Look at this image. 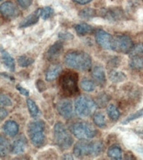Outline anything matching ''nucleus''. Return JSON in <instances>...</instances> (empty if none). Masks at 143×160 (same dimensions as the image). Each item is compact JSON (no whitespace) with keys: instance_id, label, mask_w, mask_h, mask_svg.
<instances>
[{"instance_id":"nucleus-26","label":"nucleus","mask_w":143,"mask_h":160,"mask_svg":"<svg viewBox=\"0 0 143 160\" xmlns=\"http://www.w3.org/2000/svg\"><path fill=\"white\" fill-rule=\"evenodd\" d=\"M80 88L85 92H92L95 89V83L91 80L84 78L80 82Z\"/></svg>"},{"instance_id":"nucleus-41","label":"nucleus","mask_w":143,"mask_h":160,"mask_svg":"<svg viewBox=\"0 0 143 160\" xmlns=\"http://www.w3.org/2000/svg\"><path fill=\"white\" fill-rule=\"evenodd\" d=\"M73 1H75V2H77L79 4L84 5V4H87L89 2H90L92 0H73Z\"/></svg>"},{"instance_id":"nucleus-21","label":"nucleus","mask_w":143,"mask_h":160,"mask_svg":"<svg viewBox=\"0 0 143 160\" xmlns=\"http://www.w3.org/2000/svg\"><path fill=\"white\" fill-rule=\"evenodd\" d=\"M130 67L132 69L140 70L143 68V57L142 56H132L130 57L129 62Z\"/></svg>"},{"instance_id":"nucleus-10","label":"nucleus","mask_w":143,"mask_h":160,"mask_svg":"<svg viewBox=\"0 0 143 160\" xmlns=\"http://www.w3.org/2000/svg\"><path fill=\"white\" fill-rule=\"evenodd\" d=\"M113 37L104 30L100 29L95 32V41L100 47L105 49H111Z\"/></svg>"},{"instance_id":"nucleus-43","label":"nucleus","mask_w":143,"mask_h":160,"mask_svg":"<svg viewBox=\"0 0 143 160\" xmlns=\"http://www.w3.org/2000/svg\"><path fill=\"white\" fill-rule=\"evenodd\" d=\"M142 1H143V0H142Z\"/></svg>"},{"instance_id":"nucleus-30","label":"nucleus","mask_w":143,"mask_h":160,"mask_svg":"<svg viewBox=\"0 0 143 160\" xmlns=\"http://www.w3.org/2000/svg\"><path fill=\"white\" fill-rule=\"evenodd\" d=\"M143 54V43L139 42L137 44L134 45L132 49L130 52V56H141Z\"/></svg>"},{"instance_id":"nucleus-4","label":"nucleus","mask_w":143,"mask_h":160,"mask_svg":"<svg viewBox=\"0 0 143 160\" xmlns=\"http://www.w3.org/2000/svg\"><path fill=\"white\" fill-rule=\"evenodd\" d=\"M45 122L42 120H34L30 122L28 127V133L31 142L35 147L40 148L45 143Z\"/></svg>"},{"instance_id":"nucleus-24","label":"nucleus","mask_w":143,"mask_h":160,"mask_svg":"<svg viewBox=\"0 0 143 160\" xmlns=\"http://www.w3.org/2000/svg\"><path fill=\"white\" fill-rule=\"evenodd\" d=\"M26 102H27V106L30 112V115L33 118H37L38 116H40V111L39 109V108H38L37 104L34 102V100L28 98Z\"/></svg>"},{"instance_id":"nucleus-8","label":"nucleus","mask_w":143,"mask_h":160,"mask_svg":"<svg viewBox=\"0 0 143 160\" xmlns=\"http://www.w3.org/2000/svg\"><path fill=\"white\" fill-rule=\"evenodd\" d=\"M78 76L75 72H65L60 78V84L66 93L73 95L78 92Z\"/></svg>"},{"instance_id":"nucleus-39","label":"nucleus","mask_w":143,"mask_h":160,"mask_svg":"<svg viewBox=\"0 0 143 160\" xmlns=\"http://www.w3.org/2000/svg\"><path fill=\"white\" fill-rule=\"evenodd\" d=\"M36 85H37V88L38 89H39V91H40V92H42V91H44V90L46 88V86H45V82H43V81H41V80H39L37 82V83H36Z\"/></svg>"},{"instance_id":"nucleus-17","label":"nucleus","mask_w":143,"mask_h":160,"mask_svg":"<svg viewBox=\"0 0 143 160\" xmlns=\"http://www.w3.org/2000/svg\"><path fill=\"white\" fill-rule=\"evenodd\" d=\"M26 141L25 139H22V138H18L13 142L11 145V149L10 152H12L13 154H20L24 152L26 149Z\"/></svg>"},{"instance_id":"nucleus-12","label":"nucleus","mask_w":143,"mask_h":160,"mask_svg":"<svg viewBox=\"0 0 143 160\" xmlns=\"http://www.w3.org/2000/svg\"><path fill=\"white\" fill-rule=\"evenodd\" d=\"M41 11H42V8H38L36 11H34V12H32L31 14L29 15L28 17L25 18L24 19L20 22L19 27L27 28L35 24V23L39 21L40 18L41 17Z\"/></svg>"},{"instance_id":"nucleus-32","label":"nucleus","mask_w":143,"mask_h":160,"mask_svg":"<svg viewBox=\"0 0 143 160\" xmlns=\"http://www.w3.org/2000/svg\"><path fill=\"white\" fill-rule=\"evenodd\" d=\"M53 14H54V10H53L52 8L50 7V6H47V7L42 8V11H41V18H42L44 20L48 19V18L51 17Z\"/></svg>"},{"instance_id":"nucleus-34","label":"nucleus","mask_w":143,"mask_h":160,"mask_svg":"<svg viewBox=\"0 0 143 160\" xmlns=\"http://www.w3.org/2000/svg\"><path fill=\"white\" fill-rule=\"evenodd\" d=\"M0 102H1L2 106H7V107L12 106L13 104L11 99L5 94H1V96H0Z\"/></svg>"},{"instance_id":"nucleus-9","label":"nucleus","mask_w":143,"mask_h":160,"mask_svg":"<svg viewBox=\"0 0 143 160\" xmlns=\"http://www.w3.org/2000/svg\"><path fill=\"white\" fill-rule=\"evenodd\" d=\"M56 108L59 114L65 119H70L72 118L74 112H73V103L70 100H60L56 105Z\"/></svg>"},{"instance_id":"nucleus-31","label":"nucleus","mask_w":143,"mask_h":160,"mask_svg":"<svg viewBox=\"0 0 143 160\" xmlns=\"http://www.w3.org/2000/svg\"><path fill=\"white\" fill-rule=\"evenodd\" d=\"M141 117H143V109L139 110L137 112H134V113H132L131 115H130L129 117L126 118L123 121L122 123L123 124H127L128 122H131L133 120L137 119V118H140Z\"/></svg>"},{"instance_id":"nucleus-5","label":"nucleus","mask_w":143,"mask_h":160,"mask_svg":"<svg viewBox=\"0 0 143 160\" xmlns=\"http://www.w3.org/2000/svg\"><path fill=\"white\" fill-rule=\"evenodd\" d=\"M55 143L61 149H67L73 144V138L62 122H56L54 127Z\"/></svg>"},{"instance_id":"nucleus-28","label":"nucleus","mask_w":143,"mask_h":160,"mask_svg":"<svg viewBox=\"0 0 143 160\" xmlns=\"http://www.w3.org/2000/svg\"><path fill=\"white\" fill-rule=\"evenodd\" d=\"M80 16L85 19H90L96 16V11L90 8H85L80 11Z\"/></svg>"},{"instance_id":"nucleus-27","label":"nucleus","mask_w":143,"mask_h":160,"mask_svg":"<svg viewBox=\"0 0 143 160\" xmlns=\"http://www.w3.org/2000/svg\"><path fill=\"white\" fill-rule=\"evenodd\" d=\"M107 114L111 120H117L120 117V112L117 109V108L115 107V105L110 104L107 107L106 109Z\"/></svg>"},{"instance_id":"nucleus-2","label":"nucleus","mask_w":143,"mask_h":160,"mask_svg":"<svg viewBox=\"0 0 143 160\" xmlns=\"http://www.w3.org/2000/svg\"><path fill=\"white\" fill-rule=\"evenodd\" d=\"M65 63L75 69L86 71L91 67L92 60L90 55L85 52H71L65 57Z\"/></svg>"},{"instance_id":"nucleus-7","label":"nucleus","mask_w":143,"mask_h":160,"mask_svg":"<svg viewBox=\"0 0 143 160\" xmlns=\"http://www.w3.org/2000/svg\"><path fill=\"white\" fill-rule=\"evenodd\" d=\"M134 47L131 38L125 34H118L113 37L111 49L121 53H130Z\"/></svg>"},{"instance_id":"nucleus-14","label":"nucleus","mask_w":143,"mask_h":160,"mask_svg":"<svg viewBox=\"0 0 143 160\" xmlns=\"http://www.w3.org/2000/svg\"><path fill=\"white\" fill-rule=\"evenodd\" d=\"M3 131L9 137H15L19 132V125L13 120H8L3 125Z\"/></svg>"},{"instance_id":"nucleus-25","label":"nucleus","mask_w":143,"mask_h":160,"mask_svg":"<svg viewBox=\"0 0 143 160\" xmlns=\"http://www.w3.org/2000/svg\"><path fill=\"white\" fill-rule=\"evenodd\" d=\"M95 124L99 128H105L106 126V120H105V115L102 112H95L93 118Z\"/></svg>"},{"instance_id":"nucleus-20","label":"nucleus","mask_w":143,"mask_h":160,"mask_svg":"<svg viewBox=\"0 0 143 160\" xmlns=\"http://www.w3.org/2000/svg\"><path fill=\"white\" fill-rule=\"evenodd\" d=\"M109 79L113 82H121L126 80V76L123 72L112 70L109 73Z\"/></svg>"},{"instance_id":"nucleus-38","label":"nucleus","mask_w":143,"mask_h":160,"mask_svg":"<svg viewBox=\"0 0 143 160\" xmlns=\"http://www.w3.org/2000/svg\"><path fill=\"white\" fill-rule=\"evenodd\" d=\"M98 98H99V105H100V106H105V105L108 102V101H109L106 95L100 96Z\"/></svg>"},{"instance_id":"nucleus-36","label":"nucleus","mask_w":143,"mask_h":160,"mask_svg":"<svg viewBox=\"0 0 143 160\" xmlns=\"http://www.w3.org/2000/svg\"><path fill=\"white\" fill-rule=\"evenodd\" d=\"M59 38H60V39H62V40H69V39H72L73 36L70 34V32H60Z\"/></svg>"},{"instance_id":"nucleus-19","label":"nucleus","mask_w":143,"mask_h":160,"mask_svg":"<svg viewBox=\"0 0 143 160\" xmlns=\"http://www.w3.org/2000/svg\"><path fill=\"white\" fill-rule=\"evenodd\" d=\"M107 155L113 159H121L122 158V150L117 145H112L108 148Z\"/></svg>"},{"instance_id":"nucleus-40","label":"nucleus","mask_w":143,"mask_h":160,"mask_svg":"<svg viewBox=\"0 0 143 160\" xmlns=\"http://www.w3.org/2000/svg\"><path fill=\"white\" fill-rule=\"evenodd\" d=\"M8 112L5 108H2L0 110V118H1V120L4 119L5 118L8 116Z\"/></svg>"},{"instance_id":"nucleus-33","label":"nucleus","mask_w":143,"mask_h":160,"mask_svg":"<svg viewBox=\"0 0 143 160\" xmlns=\"http://www.w3.org/2000/svg\"><path fill=\"white\" fill-rule=\"evenodd\" d=\"M122 14L121 12V10L119 9V8H113V9L110 10L109 12L106 13V15L109 16L110 19H117L120 17V15Z\"/></svg>"},{"instance_id":"nucleus-16","label":"nucleus","mask_w":143,"mask_h":160,"mask_svg":"<svg viewBox=\"0 0 143 160\" xmlns=\"http://www.w3.org/2000/svg\"><path fill=\"white\" fill-rule=\"evenodd\" d=\"M62 71V66L59 63H55L49 67L45 73V79L50 82L55 80Z\"/></svg>"},{"instance_id":"nucleus-37","label":"nucleus","mask_w":143,"mask_h":160,"mask_svg":"<svg viewBox=\"0 0 143 160\" xmlns=\"http://www.w3.org/2000/svg\"><path fill=\"white\" fill-rule=\"evenodd\" d=\"M16 88H17L18 91H19L22 95H24L26 97H28V96L29 95V91L26 89V88H24L21 87L20 85H17V86H16Z\"/></svg>"},{"instance_id":"nucleus-11","label":"nucleus","mask_w":143,"mask_h":160,"mask_svg":"<svg viewBox=\"0 0 143 160\" xmlns=\"http://www.w3.org/2000/svg\"><path fill=\"white\" fill-rule=\"evenodd\" d=\"M0 11L2 12L3 16L7 18H13L17 17L19 14V10L14 3L8 1L3 2L0 6Z\"/></svg>"},{"instance_id":"nucleus-23","label":"nucleus","mask_w":143,"mask_h":160,"mask_svg":"<svg viewBox=\"0 0 143 160\" xmlns=\"http://www.w3.org/2000/svg\"><path fill=\"white\" fill-rule=\"evenodd\" d=\"M11 149V145L5 138L3 136L0 137V155L1 157H4L8 153Z\"/></svg>"},{"instance_id":"nucleus-6","label":"nucleus","mask_w":143,"mask_h":160,"mask_svg":"<svg viewBox=\"0 0 143 160\" xmlns=\"http://www.w3.org/2000/svg\"><path fill=\"white\" fill-rule=\"evenodd\" d=\"M70 129L74 136L79 139H90L97 133V130L91 123L84 121L75 122Z\"/></svg>"},{"instance_id":"nucleus-13","label":"nucleus","mask_w":143,"mask_h":160,"mask_svg":"<svg viewBox=\"0 0 143 160\" xmlns=\"http://www.w3.org/2000/svg\"><path fill=\"white\" fill-rule=\"evenodd\" d=\"M91 76L95 82H98L99 84H104L106 81L105 70L100 65H95L92 68Z\"/></svg>"},{"instance_id":"nucleus-15","label":"nucleus","mask_w":143,"mask_h":160,"mask_svg":"<svg viewBox=\"0 0 143 160\" xmlns=\"http://www.w3.org/2000/svg\"><path fill=\"white\" fill-rule=\"evenodd\" d=\"M63 50V43L61 42H55V44H53L51 47L49 48L46 54V58L49 61H53L56 59L60 56V52Z\"/></svg>"},{"instance_id":"nucleus-22","label":"nucleus","mask_w":143,"mask_h":160,"mask_svg":"<svg viewBox=\"0 0 143 160\" xmlns=\"http://www.w3.org/2000/svg\"><path fill=\"white\" fill-rule=\"evenodd\" d=\"M75 31L80 35H85L93 32V28L87 23H79L75 26Z\"/></svg>"},{"instance_id":"nucleus-18","label":"nucleus","mask_w":143,"mask_h":160,"mask_svg":"<svg viewBox=\"0 0 143 160\" xmlns=\"http://www.w3.org/2000/svg\"><path fill=\"white\" fill-rule=\"evenodd\" d=\"M1 56H2V60L3 62V64H4L11 72H13L15 70L14 59L11 57V55H10L7 51H5V50H3V48H1Z\"/></svg>"},{"instance_id":"nucleus-3","label":"nucleus","mask_w":143,"mask_h":160,"mask_svg":"<svg viewBox=\"0 0 143 160\" xmlns=\"http://www.w3.org/2000/svg\"><path fill=\"white\" fill-rule=\"evenodd\" d=\"M97 104L91 98L82 95L76 98L75 102V113L80 118H88L94 114Z\"/></svg>"},{"instance_id":"nucleus-42","label":"nucleus","mask_w":143,"mask_h":160,"mask_svg":"<svg viewBox=\"0 0 143 160\" xmlns=\"http://www.w3.org/2000/svg\"><path fill=\"white\" fill-rule=\"evenodd\" d=\"M64 158H65V159H73V158H74V157H73V156H70V155H65V156H64Z\"/></svg>"},{"instance_id":"nucleus-35","label":"nucleus","mask_w":143,"mask_h":160,"mask_svg":"<svg viewBox=\"0 0 143 160\" xmlns=\"http://www.w3.org/2000/svg\"><path fill=\"white\" fill-rule=\"evenodd\" d=\"M18 3L22 8H28L32 3V0H17Z\"/></svg>"},{"instance_id":"nucleus-1","label":"nucleus","mask_w":143,"mask_h":160,"mask_svg":"<svg viewBox=\"0 0 143 160\" xmlns=\"http://www.w3.org/2000/svg\"><path fill=\"white\" fill-rule=\"evenodd\" d=\"M104 145L100 141H87L81 139L76 142L73 148V152L75 157H97L102 153Z\"/></svg>"},{"instance_id":"nucleus-29","label":"nucleus","mask_w":143,"mask_h":160,"mask_svg":"<svg viewBox=\"0 0 143 160\" xmlns=\"http://www.w3.org/2000/svg\"><path fill=\"white\" fill-rule=\"evenodd\" d=\"M18 62H19L20 67L25 68L32 64L33 62H34V59L31 58H29L27 56L23 55V56H20V57L18 58Z\"/></svg>"}]
</instances>
